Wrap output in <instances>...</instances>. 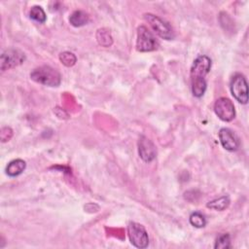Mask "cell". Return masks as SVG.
Here are the masks:
<instances>
[{"mask_svg": "<svg viewBox=\"0 0 249 249\" xmlns=\"http://www.w3.org/2000/svg\"><path fill=\"white\" fill-rule=\"evenodd\" d=\"M211 68V59L206 55L197 56L191 67V88L193 95L201 97L206 90L205 76Z\"/></svg>", "mask_w": 249, "mask_h": 249, "instance_id": "obj_1", "label": "cell"}, {"mask_svg": "<svg viewBox=\"0 0 249 249\" xmlns=\"http://www.w3.org/2000/svg\"><path fill=\"white\" fill-rule=\"evenodd\" d=\"M30 78L36 83L49 87H57L61 82L60 73L56 69L48 65L33 69L30 73Z\"/></svg>", "mask_w": 249, "mask_h": 249, "instance_id": "obj_2", "label": "cell"}, {"mask_svg": "<svg viewBox=\"0 0 249 249\" xmlns=\"http://www.w3.org/2000/svg\"><path fill=\"white\" fill-rule=\"evenodd\" d=\"M145 19L149 22L153 30L162 39L164 40H172L175 37V33L173 28L170 26L169 23L164 21L160 17L153 15V14H145Z\"/></svg>", "mask_w": 249, "mask_h": 249, "instance_id": "obj_3", "label": "cell"}, {"mask_svg": "<svg viewBox=\"0 0 249 249\" xmlns=\"http://www.w3.org/2000/svg\"><path fill=\"white\" fill-rule=\"evenodd\" d=\"M159 42L154 34L144 25H140L137 28L136 50L139 52H152L157 50Z\"/></svg>", "mask_w": 249, "mask_h": 249, "instance_id": "obj_4", "label": "cell"}, {"mask_svg": "<svg viewBox=\"0 0 249 249\" xmlns=\"http://www.w3.org/2000/svg\"><path fill=\"white\" fill-rule=\"evenodd\" d=\"M129 241L136 248H146L149 244V236L146 229L141 224L130 222L127 226Z\"/></svg>", "mask_w": 249, "mask_h": 249, "instance_id": "obj_5", "label": "cell"}, {"mask_svg": "<svg viewBox=\"0 0 249 249\" xmlns=\"http://www.w3.org/2000/svg\"><path fill=\"white\" fill-rule=\"evenodd\" d=\"M231 91L232 96L242 104L248 102L247 81L241 74H235L231 81Z\"/></svg>", "mask_w": 249, "mask_h": 249, "instance_id": "obj_6", "label": "cell"}, {"mask_svg": "<svg viewBox=\"0 0 249 249\" xmlns=\"http://www.w3.org/2000/svg\"><path fill=\"white\" fill-rule=\"evenodd\" d=\"M214 112L224 122H231L235 117V109L232 101L228 97H220L214 104Z\"/></svg>", "mask_w": 249, "mask_h": 249, "instance_id": "obj_7", "label": "cell"}, {"mask_svg": "<svg viewBox=\"0 0 249 249\" xmlns=\"http://www.w3.org/2000/svg\"><path fill=\"white\" fill-rule=\"evenodd\" d=\"M25 59L24 54L18 50L9 49L1 54V70L5 71L21 64Z\"/></svg>", "mask_w": 249, "mask_h": 249, "instance_id": "obj_8", "label": "cell"}, {"mask_svg": "<svg viewBox=\"0 0 249 249\" xmlns=\"http://www.w3.org/2000/svg\"><path fill=\"white\" fill-rule=\"evenodd\" d=\"M138 154L145 162L152 161L157 155L156 146L148 137L144 135L140 136L138 140Z\"/></svg>", "mask_w": 249, "mask_h": 249, "instance_id": "obj_9", "label": "cell"}, {"mask_svg": "<svg viewBox=\"0 0 249 249\" xmlns=\"http://www.w3.org/2000/svg\"><path fill=\"white\" fill-rule=\"evenodd\" d=\"M219 139L222 146L228 151L233 152L239 148V139L236 134L230 128H221L219 131Z\"/></svg>", "mask_w": 249, "mask_h": 249, "instance_id": "obj_10", "label": "cell"}, {"mask_svg": "<svg viewBox=\"0 0 249 249\" xmlns=\"http://www.w3.org/2000/svg\"><path fill=\"white\" fill-rule=\"evenodd\" d=\"M26 167V163L21 159H17L9 162V164L6 167V173L10 177H16L23 172V170Z\"/></svg>", "mask_w": 249, "mask_h": 249, "instance_id": "obj_11", "label": "cell"}, {"mask_svg": "<svg viewBox=\"0 0 249 249\" xmlns=\"http://www.w3.org/2000/svg\"><path fill=\"white\" fill-rule=\"evenodd\" d=\"M89 20V15L84 12V11H75L71 14L69 18V22L75 26V27H80L85 24H87Z\"/></svg>", "mask_w": 249, "mask_h": 249, "instance_id": "obj_12", "label": "cell"}, {"mask_svg": "<svg viewBox=\"0 0 249 249\" xmlns=\"http://www.w3.org/2000/svg\"><path fill=\"white\" fill-rule=\"evenodd\" d=\"M230 197L228 196H223L219 198H216V199H213L211 201H209L206 206L210 209H214V210H219V211H222V210H225L226 208H228V206L230 205Z\"/></svg>", "mask_w": 249, "mask_h": 249, "instance_id": "obj_13", "label": "cell"}, {"mask_svg": "<svg viewBox=\"0 0 249 249\" xmlns=\"http://www.w3.org/2000/svg\"><path fill=\"white\" fill-rule=\"evenodd\" d=\"M29 17H30L31 19H33L37 22H40V23L45 22L46 19H47L46 14H45V12H44V10L42 9L41 6H33L30 9Z\"/></svg>", "mask_w": 249, "mask_h": 249, "instance_id": "obj_14", "label": "cell"}, {"mask_svg": "<svg viewBox=\"0 0 249 249\" xmlns=\"http://www.w3.org/2000/svg\"><path fill=\"white\" fill-rule=\"evenodd\" d=\"M190 223L195 228H203L206 225V219L205 217L199 213V212H194L190 216Z\"/></svg>", "mask_w": 249, "mask_h": 249, "instance_id": "obj_15", "label": "cell"}, {"mask_svg": "<svg viewBox=\"0 0 249 249\" xmlns=\"http://www.w3.org/2000/svg\"><path fill=\"white\" fill-rule=\"evenodd\" d=\"M97 41L100 45L104 47H108L112 44V37L110 33L105 29H99L97 32Z\"/></svg>", "mask_w": 249, "mask_h": 249, "instance_id": "obj_16", "label": "cell"}, {"mask_svg": "<svg viewBox=\"0 0 249 249\" xmlns=\"http://www.w3.org/2000/svg\"><path fill=\"white\" fill-rule=\"evenodd\" d=\"M231 247V238H230V234L225 233L220 235L215 243V248L217 249H226V248H230Z\"/></svg>", "mask_w": 249, "mask_h": 249, "instance_id": "obj_17", "label": "cell"}, {"mask_svg": "<svg viewBox=\"0 0 249 249\" xmlns=\"http://www.w3.org/2000/svg\"><path fill=\"white\" fill-rule=\"evenodd\" d=\"M59 59L60 61L66 65V66H72L75 64L76 62V56L72 53H69V52H64V53H61L60 55H59Z\"/></svg>", "mask_w": 249, "mask_h": 249, "instance_id": "obj_18", "label": "cell"}]
</instances>
